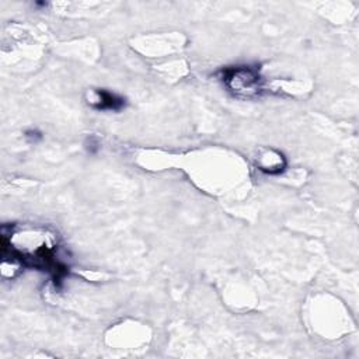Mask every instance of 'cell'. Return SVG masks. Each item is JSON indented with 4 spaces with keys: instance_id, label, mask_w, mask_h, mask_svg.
Wrapping results in <instances>:
<instances>
[{
    "instance_id": "4",
    "label": "cell",
    "mask_w": 359,
    "mask_h": 359,
    "mask_svg": "<svg viewBox=\"0 0 359 359\" xmlns=\"http://www.w3.org/2000/svg\"><path fill=\"white\" fill-rule=\"evenodd\" d=\"M25 137L27 139H29V140H34V142H36L38 139H41L42 137V135H41V132H38V130H27L25 132Z\"/></svg>"
},
{
    "instance_id": "2",
    "label": "cell",
    "mask_w": 359,
    "mask_h": 359,
    "mask_svg": "<svg viewBox=\"0 0 359 359\" xmlns=\"http://www.w3.org/2000/svg\"><path fill=\"white\" fill-rule=\"evenodd\" d=\"M224 87L237 97H254L262 91V77L257 67L233 66L222 70Z\"/></svg>"
},
{
    "instance_id": "3",
    "label": "cell",
    "mask_w": 359,
    "mask_h": 359,
    "mask_svg": "<svg viewBox=\"0 0 359 359\" xmlns=\"http://www.w3.org/2000/svg\"><path fill=\"white\" fill-rule=\"evenodd\" d=\"M95 100L91 102V107L98 111H121L125 107V98L107 91V90H95Z\"/></svg>"
},
{
    "instance_id": "1",
    "label": "cell",
    "mask_w": 359,
    "mask_h": 359,
    "mask_svg": "<svg viewBox=\"0 0 359 359\" xmlns=\"http://www.w3.org/2000/svg\"><path fill=\"white\" fill-rule=\"evenodd\" d=\"M56 236L46 229H27L10 234L3 231L1 251L3 259L11 264L43 271L53 278L55 283H62L67 273V266L59 259Z\"/></svg>"
}]
</instances>
